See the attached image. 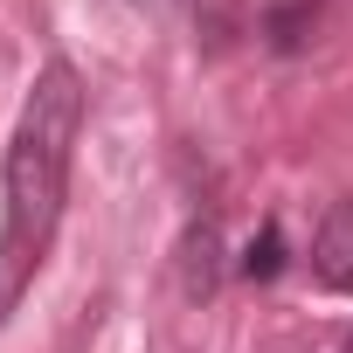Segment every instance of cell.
Returning a JSON list of instances; mask_svg holds the SVG:
<instances>
[{"label": "cell", "instance_id": "cell-7", "mask_svg": "<svg viewBox=\"0 0 353 353\" xmlns=\"http://www.w3.org/2000/svg\"><path fill=\"white\" fill-rule=\"evenodd\" d=\"M339 353H353V332H346V339H339Z\"/></svg>", "mask_w": 353, "mask_h": 353}, {"label": "cell", "instance_id": "cell-1", "mask_svg": "<svg viewBox=\"0 0 353 353\" xmlns=\"http://www.w3.org/2000/svg\"><path fill=\"white\" fill-rule=\"evenodd\" d=\"M77 139H83V77L56 56L28 83L8 159H0V325L28 298L35 270L49 263V243L70 208Z\"/></svg>", "mask_w": 353, "mask_h": 353}, {"label": "cell", "instance_id": "cell-2", "mask_svg": "<svg viewBox=\"0 0 353 353\" xmlns=\"http://www.w3.org/2000/svg\"><path fill=\"white\" fill-rule=\"evenodd\" d=\"M312 284L332 298H353V201H339L312 236Z\"/></svg>", "mask_w": 353, "mask_h": 353}, {"label": "cell", "instance_id": "cell-6", "mask_svg": "<svg viewBox=\"0 0 353 353\" xmlns=\"http://www.w3.org/2000/svg\"><path fill=\"white\" fill-rule=\"evenodd\" d=\"M125 8H173V0H125Z\"/></svg>", "mask_w": 353, "mask_h": 353}, {"label": "cell", "instance_id": "cell-5", "mask_svg": "<svg viewBox=\"0 0 353 353\" xmlns=\"http://www.w3.org/2000/svg\"><path fill=\"white\" fill-rule=\"evenodd\" d=\"M312 21H319V0H291V8H277L270 14V49H284V56L305 49V28Z\"/></svg>", "mask_w": 353, "mask_h": 353}, {"label": "cell", "instance_id": "cell-3", "mask_svg": "<svg viewBox=\"0 0 353 353\" xmlns=\"http://www.w3.org/2000/svg\"><path fill=\"white\" fill-rule=\"evenodd\" d=\"M215 284H222V236H215V222L201 215V222L181 236V291L201 305V298H215Z\"/></svg>", "mask_w": 353, "mask_h": 353}, {"label": "cell", "instance_id": "cell-4", "mask_svg": "<svg viewBox=\"0 0 353 353\" xmlns=\"http://www.w3.org/2000/svg\"><path fill=\"white\" fill-rule=\"evenodd\" d=\"M236 270H243L250 284H270V277L284 270V229H277V222H263V229L250 236V250H243V263H236Z\"/></svg>", "mask_w": 353, "mask_h": 353}]
</instances>
